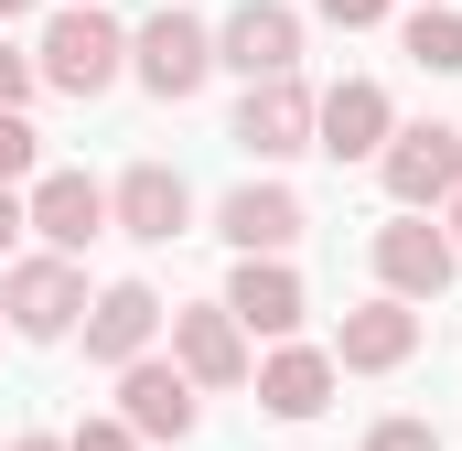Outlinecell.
Returning a JSON list of instances; mask_svg holds the SVG:
<instances>
[{
	"instance_id": "1",
	"label": "cell",
	"mask_w": 462,
	"mask_h": 451,
	"mask_svg": "<svg viewBox=\"0 0 462 451\" xmlns=\"http://www.w3.org/2000/svg\"><path fill=\"white\" fill-rule=\"evenodd\" d=\"M32 65H43L54 97H108L118 76H129V22H108L97 0H65V11L32 32Z\"/></svg>"
},
{
	"instance_id": "2",
	"label": "cell",
	"mask_w": 462,
	"mask_h": 451,
	"mask_svg": "<svg viewBox=\"0 0 462 451\" xmlns=\"http://www.w3.org/2000/svg\"><path fill=\"white\" fill-rule=\"evenodd\" d=\"M0 323L22 344H65L87 323V269L65 258V247H43V258H11L0 269Z\"/></svg>"
},
{
	"instance_id": "3",
	"label": "cell",
	"mask_w": 462,
	"mask_h": 451,
	"mask_svg": "<svg viewBox=\"0 0 462 451\" xmlns=\"http://www.w3.org/2000/svg\"><path fill=\"white\" fill-rule=\"evenodd\" d=\"M376 183H387V205L441 216V205L462 194V129H441V118H398L387 151H376Z\"/></svg>"
},
{
	"instance_id": "4",
	"label": "cell",
	"mask_w": 462,
	"mask_h": 451,
	"mask_svg": "<svg viewBox=\"0 0 462 451\" xmlns=\"http://www.w3.org/2000/svg\"><path fill=\"white\" fill-rule=\"evenodd\" d=\"M129 76H140L162 108H183V97L216 76V22H194V11H172V0H162V11L129 32Z\"/></svg>"
},
{
	"instance_id": "5",
	"label": "cell",
	"mask_w": 462,
	"mask_h": 451,
	"mask_svg": "<svg viewBox=\"0 0 462 451\" xmlns=\"http://www.w3.org/2000/svg\"><path fill=\"white\" fill-rule=\"evenodd\" d=\"M365 258H376V290H398V301H441L452 290V269H462V247H452V226H430L420 205H398V216L365 236Z\"/></svg>"
},
{
	"instance_id": "6",
	"label": "cell",
	"mask_w": 462,
	"mask_h": 451,
	"mask_svg": "<svg viewBox=\"0 0 462 451\" xmlns=\"http://www.w3.org/2000/svg\"><path fill=\"white\" fill-rule=\"evenodd\" d=\"M108 226L140 236V247H172V236H194V183H183L172 161H129L108 183Z\"/></svg>"
},
{
	"instance_id": "7",
	"label": "cell",
	"mask_w": 462,
	"mask_h": 451,
	"mask_svg": "<svg viewBox=\"0 0 462 451\" xmlns=\"http://www.w3.org/2000/svg\"><path fill=\"white\" fill-rule=\"evenodd\" d=\"M194 398H205V387H194L172 354H129V365H118V419H129L140 441H194V419H205Z\"/></svg>"
},
{
	"instance_id": "8",
	"label": "cell",
	"mask_w": 462,
	"mask_h": 451,
	"mask_svg": "<svg viewBox=\"0 0 462 451\" xmlns=\"http://www.w3.org/2000/svg\"><path fill=\"white\" fill-rule=\"evenodd\" d=\"M247 387H258L269 419H323L334 387H345V365H334V344H291V334H280L258 365H247Z\"/></svg>"
},
{
	"instance_id": "9",
	"label": "cell",
	"mask_w": 462,
	"mask_h": 451,
	"mask_svg": "<svg viewBox=\"0 0 462 451\" xmlns=\"http://www.w3.org/2000/svg\"><path fill=\"white\" fill-rule=\"evenodd\" d=\"M387 129H398V97H387L376 76H345V87L312 97V151H323V161H376Z\"/></svg>"
},
{
	"instance_id": "10",
	"label": "cell",
	"mask_w": 462,
	"mask_h": 451,
	"mask_svg": "<svg viewBox=\"0 0 462 451\" xmlns=\"http://www.w3.org/2000/svg\"><path fill=\"white\" fill-rule=\"evenodd\" d=\"M216 65L247 76V87H258V76H291V65H301V11H291V0H236L226 22H216Z\"/></svg>"
},
{
	"instance_id": "11",
	"label": "cell",
	"mask_w": 462,
	"mask_h": 451,
	"mask_svg": "<svg viewBox=\"0 0 462 451\" xmlns=\"http://www.w3.org/2000/svg\"><path fill=\"white\" fill-rule=\"evenodd\" d=\"M236 151L247 161H301L312 151V87H301V65L291 76H258L236 97Z\"/></svg>"
},
{
	"instance_id": "12",
	"label": "cell",
	"mask_w": 462,
	"mask_h": 451,
	"mask_svg": "<svg viewBox=\"0 0 462 451\" xmlns=\"http://www.w3.org/2000/svg\"><path fill=\"white\" fill-rule=\"evenodd\" d=\"M22 226H32L43 247L87 258V247L108 236V183H87V172H32V183H22Z\"/></svg>"
},
{
	"instance_id": "13",
	"label": "cell",
	"mask_w": 462,
	"mask_h": 451,
	"mask_svg": "<svg viewBox=\"0 0 462 451\" xmlns=\"http://www.w3.org/2000/svg\"><path fill=\"white\" fill-rule=\"evenodd\" d=\"M409 354H420V301H398V290L355 301L345 323H334V365L345 376H398Z\"/></svg>"
},
{
	"instance_id": "14",
	"label": "cell",
	"mask_w": 462,
	"mask_h": 451,
	"mask_svg": "<svg viewBox=\"0 0 462 451\" xmlns=\"http://www.w3.org/2000/svg\"><path fill=\"white\" fill-rule=\"evenodd\" d=\"M172 323V365L194 376V387H247V323H236L226 301H183V312H162Z\"/></svg>"
},
{
	"instance_id": "15",
	"label": "cell",
	"mask_w": 462,
	"mask_h": 451,
	"mask_svg": "<svg viewBox=\"0 0 462 451\" xmlns=\"http://www.w3.org/2000/svg\"><path fill=\"white\" fill-rule=\"evenodd\" d=\"M76 334H87V365H129V354H151V344H162V290H151V280H108V290H97V301H87V323H76Z\"/></svg>"
},
{
	"instance_id": "16",
	"label": "cell",
	"mask_w": 462,
	"mask_h": 451,
	"mask_svg": "<svg viewBox=\"0 0 462 451\" xmlns=\"http://www.w3.org/2000/svg\"><path fill=\"white\" fill-rule=\"evenodd\" d=\"M301 194H291V183H236L226 205H216V236H226L236 258H291V247H301Z\"/></svg>"
},
{
	"instance_id": "17",
	"label": "cell",
	"mask_w": 462,
	"mask_h": 451,
	"mask_svg": "<svg viewBox=\"0 0 462 451\" xmlns=\"http://www.w3.org/2000/svg\"><path fill=\"white\" fill-rule=\"evenodd\" d=\"M226 312L247 323V334H301V312H312V290H301V269L291 258H236L226 269Z\"/></svg>"
},
{
	"instance_id": "18",
	"label": "cell",
	"mask_w": 462,
	"mask_h": 451,
	"mask_svg": "<svg viewBox=\"0 0 462 451\" xmlns=\"http://www.w3.org/2000/svg\"><path fill=\"white\" fill-rule=\"evenodd\" d=\"M398 43H409V65H420V76H462V11H452V0H420Z\"/></svg>"
},
{
	"instance_id": "19",
	"label": "cell",
	"mask_w": 462,
	"mask_h": 451,
	"mask_svg": "<svg viewBox=\"0 0 462 451\" xmlns=\"http://www.w3.org/2000/svg\"><path fill=\"white\" fill-rule=\"evenodd\" d=\"M32 172H43V129L22 108H0V183H32Z\"/></svg>"
},
{
	"instance_id": "20",
	"label": "cell",
	"mask_w": 462,
	"mask_h": 451,
	"mask_svg": "<svg viewBox=\"0 0 462 451\" xmlns=\"http://www.w3.org/2000/svg\"><path fill=\"white\" fill-rule=\"evenodd\" d=\"M365 451H441V430H430V419H376Z\"/></svg>"
},
{
	"instance_id": "21",
	"label": "cell",
	"mask_w": 462,
	"mask_h": 451,
	"mask_svg": "<svg viewBox=\"0 0 462 451\" xmlns=\"http://www.w3.org/2000/svg\"><path fill=\"white\" fill-rule=\"evenodd\" d=\"M65 451H151L129 419H87V430H65Z\"/></svg>"
},
{
	"instance_id": "22",
	"label": "cell",
	"mask_w": 462,
	"mask_h": 451,
	"mask_svg": "<svg viewBox=\"0 0 462 451\" xmlns=\"http://www.w3.org/2000/svg\"><path fill=\"white\" fill-rule=\"evenodd\" d=\"M32 87H43V65H32V54H11V43H0V108H32Z\"/></svg>"
},
{
	"instance_id": "23",
	"label": "cell",
	"mask_w": 462,
	"mask_h": 451,
	"mask_svg": "<svg viewBox=\"0 0 462 451\" xmlns=\"http://www.w3.org/2000/svg\"><path fill=\"white\" fill-rule=\"evenodd\" d=\"M312 11H323V22H334V32H376V22H387V11H398V0H312Z\"/></svg>"
},
{
	"instance_id": "24",
	"label": "cell",
	"mask_w": 462,
	"mask_h": 451,
	"mask_svg": "<svg viewBox=\"0 0 462 451\" xmlns=\"http://www.w3.org/2000/svg\"><path fill=\"white\" fill-rule=\"evenodd\" d=\"M11 236H22V183H0V258H11Z\"/></svg>"
},
{
	"instance_id": "25",
	"label": "cell",
	"mask_w": 462,
	"mask_h": 451,
	"mask_svg": "<svg viewBox=\"0 0 462 451\" xmlns=\"http://www.w3.org/2000/svg\"><path fill=\"white\" fill-rule=\"evenodd\" d=\"M11 451H65V430H22V441H11Z\"/></svg>"
},
{
	"instance_id": "26",
	"label": "cell",
	"mask_w": 462,
	"mask_h": 451,
	"mask_svg": "<svg viewBox=\"0 0 462 451\" xmlns=\"http://www.w3.org/2000/svg\"><path fill=\"white\" fill-rule=\"evenodd\" d=\"M32 11H43V0H0V22H32Z\"/></svg>"
},
{
	"instance_id": "27",
	"label": "cell",
	"mask_w": 462,
	"mask_h": 451,
	"mask_svg": "<svg viewBox=\"0 0 462 451\" xmlns=\"http://www.w3.org/2000/svg\"><path fill=\"white\" fill-rule=\"evenodd\" d=\"M441 216H452V247H462V194H452V205H441Z\"/></svg>"
},
{
	"instance_id": "28",
	"label": "cell",
	"mask_w": 462,
	"mask_h": 451,
	"mask_svg": "<svg viewBox=\"0 0 462 451\" xmlns=\"http://www.w3.org/2000/svg\"><path fill=\"white\" fill-rule=\"evenodd\" d=\"M0 334H11V323H0Z\"/></svg>"
}]
</instances>
